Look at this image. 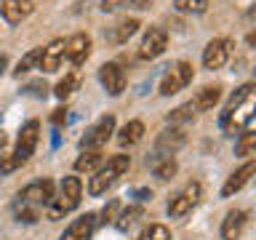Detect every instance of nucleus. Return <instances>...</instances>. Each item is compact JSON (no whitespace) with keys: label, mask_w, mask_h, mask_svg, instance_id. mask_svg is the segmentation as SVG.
Listing matches in <instances>:
<instances>
[{"label":"nucleus","mask_w":256,"mask_h":240,"mask_svg":"<svg viewBox=\"0 0 256 240\" xmlns=\"http://www.w3.org/2000/svg\"><path fill=\"white\" fill-rule=\"evenodd\" d=\"M254 112H256V86L246 83L232 94V99L227 102V107H224L222 118H219L222 131L227 136L243 134L246 128H251V123H254Z\"/></svg>","instance_id":"f257e3e1"},{"label":"nucleus","mask_w":256,"mask_h":240,"mask_svg":"<svg viewBox=\"0 0 256 240\" xmlns=\"http://www.w3.org/2000/svg\"><path fill=\"white\" fill-rule=\"evenodd\" d=\"M128 166H131V158L128 155H112L107 163H104L102 168H96V174L91 176V182H88V195L99 198L110 187H115V182L128 171Z\"/></svg>","instance_id":"f03ea898"},{"label":"nucleus","mask_w":256,"mask_h":240,"mask_svg":"<svg viewBox=\"0 0 256 240\" xmlns=\"http://www.w3.org/2000/svg\"><path fill=\"white\" fill-rule=\"evenodd\" d=\"M80 198H83V184H80L78 176H64L62 179V187H59V195L51 198V203H48V219L56 222L62 219L64 214L75 211L80 206Z\"/></svg>","instance_id":"7ed1b4c3"},{"label":"nucleus","mask_w":256,"mask_h":240,"mask_svg":"<svg viewBox=\"0 0 256 240\" xmlns=\"http://www.w3.org/2000/svg\"><path fill=\"white\" fill-rule=\"evenodd\" d=\"M192 75H195V70H192L190 62H174L171 67L166 70L163 80H160V94L163 96L179 94L182 88H187L192 83Z\"/></svg>","instance_id":"20e7f679"},{"label":"nucleus","mask_w":256,"mask_h":240,"mask_svg":"<svg viewBox=\"0 0 256 240\" xmlns=\"http://www.w3.org/2000/svg\"><path fill=\"white\" fill-rule=\"evenodd\" d=\"M38 139H40V123H38V120H27V123L22 126L19 139H16V147L11 152V158L16 160V166H24L32 155H35Z\"/></svg>","instance_id":"39448f33"},{"label":"nucleus","mask_w":256,"mask_h":240,"mask_svg":"<svg viewBox=\"0 0 256 240\" xmlns=\"http://www.w3.org/2000/svg\"><path fill=\"white\" fill-rule=\"evenodd\" d=\"M200 198H203V187H200L198 182H190L182 192H176V195L168 200V216H171V219L187 216L192 208L200 203Z\"/></svg>","instance_id":"423d86ee"},{"label":"nucleus","mask_w":256,"mask_h":240,"mask_svg":"<svg viewBox=\"0 0 256 240\" xmlns=\"http://www.w3.org/2000/svg\"><path fill=\"white\" fill-rule=\"evenodd\" d=\"M115 134V115H104L88 128L80 139V150H102L110 142V136Z\"/></svg>","instance_id":"0eeeda50"},{"label":"nucleus","mask_w":256,"mask_h":240,"mask_svg":"<svg viewBox=\"0 0 256 240\" xmlns=\"http://www.w3.org/2000/svg\"><path fill=\"white\" fill-rule=\"evenodd\" d=\"M51 198H54V182L40 179V182L27 184V187L19 192V206H30V208H38L40 211V206H48Z\"/></svg>","instance_id":"6e6552de"},{"label":"nucleus","mask_w":256,"mask_h":240,"mask_svg":"<svg viewBox=\"0 0 256 240\" xmlns=\"http://www.w3.org/2000/svg\"><path fill=\"white\" fill-rule=\"evenodd\" d=\"M232 54V40L230 38H214L203 48V64L206 70H222Z\"/></svg>","instance_id":"1a4fd4ad"},{"label":"nucleus","mask_w":256,"mask_h":240,"mask_svg":"<svg viewBox=\"0 0 256 240\" xmlns=\"http://www.w3.org/2000/svg\"><path fill=\"white\" fill-rule=\"evenodd\" d=\"M166 46H168L166 30L150 27V30H147V35H144V40H142V46H139V59H144V62L158 59V56L166 51Z\"/></svg>","instance_id":"9d476101"},{"label":"nucleus","mask_w":256,"mask_h":240,"mask_svg":"<svg viewBox=\"0 0 256 240\" xmlns=\"http://www.w3.org/2000/svg\"><path fill=\"white\" fill-rule=\"evenodd\" d=\"M99 80H102V86L107 88L110 96H120L126 91V72L120 70L118 62L102 64V67H99Z\"/></svg>","instance_id":"9b49d317"},{"label":"nucleus","mask_w":256,"mask_h":240,"mask_svg":"<svg viewBox=\"0 0 256 240\" xmlns=\"http://www.w3.org/2000/svg\"><path fill=\"white\" fill-rule=\"evenodd\" d=\"M182 144H184V134L179 128H166L155 142V158H152V163H155V160H163V158H171Z\"/></svg>","instance_id":"f8f14e48"},{"label":"nucleus","mask_w":256,"mask_h":240,"mask_svg":"<svg viewBox=\"0 0 256 240\" xmlns=\"http://www.w3.org/2000/svg\"><path fill=\"white\" fill-rule=\"evenodd\" d=\"M35 3L32 0H0V16L8 24H22L27 16H32Z\"/></svg>","instance_id":"ddd939ff"},{"label":"nucleus","mask_w":256,"mask_h":240,"mask_svg":"<svg viewBox=\"0 0 256 240\" xmlns=\"http://www.w3.org/2000/svg\"><path fill=\"white\" fill-rule=\"evenodd\" d=\"M88 54H91V38L86 35V32H78V35H72L70 40H64V56L75 64V67H80Z\"/></svg>","instance_id":"4468645a"},{"label":"nucleus","mask_w":256,"mask_h":240,"mask_svg":"<svg viewBox=\"0 0 256 240\" xmlns=\"http://www.w3.org/2000/svg\"><path fill=\"white\" fill-rule=\"evenodd\" d=\"M254 174H256V163H254V160H246V163L240 166V168L230 176L227 182H224V187H222V198H232L235 192H240L248 182H251V176H254Z\"/></svg>","instance_id":"2eb2a0df"},{"label":"nucleus","mask_w":256,"mask_h":240,"mask_svg":"<svg viewBox=\"0 0 256 240\" xmlns=\"http://www.w3.org/2000/svg\"><path fill=\"white\" fill-rule=\"evenodd\" d=\"M62 62H64V40L62 38H56L51 40L43 51H40V62H38V70H43V72H56L62 67Z\"/></svg>","instance_id":"dca6fc26"},{"label":"nucleus","mask_w":256,"mask_h":240,"mask_svg":"<svg viewBox=\"0 0 256 240\" xmlns=\"http://www.w3.org/2000/svg\"><path fill=\"white\" fill-rule=\"evenodd\" d=\"M94 227H96V216L94 214H83V216H78V219L62 232L59 240H91Z\"/></svg>","instance_id":"f3484780"},{"label":"nucleus","mask_w":256,"mask_h":240,"mask_svg":"<svg viewBox=\"0 0 256 240\" xmlns=\"http://www.w3.org/2000/svg\"><path fill=\"white\" fill-rule=\"evenodd\" d=\"M246 222H248L246 211H240V208L230 211L227 216H224V222H222V238L224 240H238L240 235H243V230H246Z\"/></svg>","instance_id":"a211bd4d"},{"label":"nucleus","mask_w":256,"mask_h":240,"mask_svg":"<svg viewBox=\"0 0 256 240\" xmlns=\"http://www.w3.org/2000/svg\"><path fill=\"white\" fill-rule=\"evenodd\" d=\"M136 30H139V19H123L107 32V40L115 46H123V43H128V38H131Z\"/></svg>","instance_id":"6ab92c4d"},{"label":"nucleus","mask_w":256,"mask_h":240,"mask_svg":"<svg viewBox=\"0 0 256 240\" xmlns=\"http://www.w3.org/2000/svg\"><path fill=\"white\" fill-rule=\"evenodd\" d=\"M219 99H222V88L219 86H206L190 104L195 107V112H208V110H214V104Z\"/></svg>","instance_id":"aec40b11"},{"label":"nucleus","mask_w":256,"mask_h":240,"mask_svg":"<svg viewBox=\"0 0 256 240\" xmlns=\"http://www.w3.org/2000/svg\"><path fill=\"white\" fill-rule=\"evenodd\" d=\"M142 136H144V123L142 120H128V123L120 128L118 142H120V147H134V144L142 142Z\"/></svg>","instance_id":"412c9836"},{"label":"nucleus","mask_w":256,"mask_h":240,"mask_svg":"<svg viewBox=\"0 0 256 240\" xmlns=\"http://www.w3.org/2000/svg\"><path fill=\"white\" fill-rule=\"evenodd\" d=\"M102 150H83V155L75 160V171H96L102 166Z\"/></svg>","instance_id":"4be33fe9"},{"label":"nucleus","mask_w":256,"mask_h":240,"mask_svg":"<svg viewBox=\"0 0 256 240\" xmlns=\"http://www.w3.org/2000/svg\"><path fill=\"white\" fill-rule=\"evenodd\" d=\"M240 139H238V144H235V155H240V158H251V155H256V134L251 131V128H246L243 134H238Z\"/></svg>","instance_id":"5701e85b"},{"label":"nucleus","mask_w":256,"mask_h":240,"mask_svg":"<svg viewBox=\"0 0 256 240\" xmlns=\"http://www.w3.org/2000/svg\"><path fill=\"white\" fill-rule=\"evenodd\" d=\"M142 216H144L142 208H139V206H131V208H126V211H123V214H120L118 219H115V227H118L120 232H126V230H131L134 224L142 219Z\"/></svg>","instance_id":"b1692460"},{"label":"nucleus","mask_w":256,"mask_h":240,"mask_svg":"<svg viewBox=\"0 0 256 240\" xmlns=\"http://www.w3.org/2000/svg\"><path fill=\"white\" fill-rule=\"evenodd\" d=\"M40 51H43V48H32V51H27L19 59V64H16V70H14V75L16 78H22L24 72H30V70H35L38 67V62H40Z\"/></svg>","instance_id":"393cba45"},{"label":"nucleus","mask_w":256,"mask_h":240,"mask_svg":"<svg viewBox=\"0 0 256 240\" xmlns=\"http://www.w3.org/2000/svg\"><path fill=\"white\" fill-rule=\"evenodd\" d=\"M152 171H155V176H158L160 182H168V179L176 174V160H174V158L155 160V163H152Z\"/></svg>","instance_id":"a878e982"},{"label":"nucleus","mask_w":256,"mask_h":240,"mask_svg":"<svg viewBox=\"0 0 256 240\" xmlns=\"http://www.w3.org/2000/svg\"><path fill=\"white\" fill-rule=\"evenodd\" d=\"M78 83H80V78H78V72H70L67 78H62L59 83H56V88H54V94L59 96V99H67V96L78 88Z\"/></svg>","instance_id":"bb28decb"},{"label":"nucleus","mask_w":256,"mask_h":240,"mask_svg":"<svg viewBox=\"0 0 256 240\" xmlns=\"http://www.w3.org/2000/svg\"><path fill=\"white\" fill-rule=\"evenodd\" d=\"M174 8L179 14H203L208 8V0H174Z\"/></svg>","instance_id":"cd10ccee"},{"label":"nucleus","mask_w":256,"mask_h":240,"mask_svg":"<svg viewBox=\"0 0 256 240\" xmlns=\"http://www.w3.org/2000/svg\"><path fill=\"white\" fill-rule=\"evenodd\" d=\"M136 240H171V232H168L166 224H150Z\"/></svg>","instance_id":"c85d7f7f"},{"label":"nucleus","mask_w":256,"mask_h":240,"mask_svg":"<svg viewBox=\"0 0 256 240\" xmlns=\"http://www.w3.org/2000/svg\"><path fill=\"white\" fill-rule=\"evenodd\" d=\"M195 115V107L192 104H182V107H176L171 115H168V123H182V120H190Z\"/></svg>","instance_id":"c756f323"},{"label":"nucleus","mask_w":256,"mask_h":240,"mask_svg":"<svg viewBox=\"0 0 256 240\" xmlns=\"http://www.w3.org/2000/svg\"><path fill=\"white\" fill-rule=\"evenodd\" d=\"M24 91H27V94H32V96H38V99H46V94H48V86H46V83H40V80H38V83H30L27 88H24Z\"/></svg>","instance_id":"7c9ffc66"},{"label":"nucleus","mask_w":256,"mask_h":240,"mask_svg":"<svg viewBox=\"0 0 256 240\" xmlns=\"http://www.w3.org/2000/svg\"><path fill=\"white\" fill-rule=\"evenodd\" d=\"M104 11H118V8H128V0H102Z\"/></svg>","instance_id":"2f4dec72"},{"label":"nucleus","mask_w":256,"mask_h":240,"mask_svg":"<svg viewBox=\"0 0 256 240\" xmlns=\"http://www.w3.org/2000/svg\"><path fill=\"white\" fill-rule=\"evenodd\" d=\"M118 206H120L118 200H112V203H110V206H107V208H104V211H102V216H104L102 222H104V224H107V222H112V216H115V211H118Z\"/></svg>","instance_id":"473e14b6"},{"label":"nucleus","mask_w":256,"mask_h":240,"mask_svg":"<svg viewBox=\"0 0 256 240\" xmlns=\"http://www.w3.org/2000/svg\"><path fill=\"white\" fill-rule=\"evenodd\" d=\"M51 120H54V126H62V123H67V110H56Z\"/></svg>","instance_id":"72a5a7b5"},{"label":"nucleus","mask_w":256,"mask_h":240,"mask_svg":"<svg viewBox=\"0 0 256 240\" xmlns=\"http://www.w3.org/2000/svg\"><path fill=\"white\" fill-rule=\"evenodd\" d=\"M136 195H139V200H150L152 192H150V190H136Z\"/></svg>","instance_id":"f704fd0d"},{"label":"nucleus","mask_w":256,"mask_h":240,"mask_svg":"<svg viewBox=\"0 0 256 240\" xmlns=\"http://www.w3.org/2000/svg\"><path fill=\"white\" fill-rule=\"evenodd\" d=\"M6 64H8V59H6V54H0V75L6 72Z\"/></svg>","instance_id":"c9c22d12"},{"label":"nucleus","mask_w":256,"mask_h":240,"mask_svg":"<svg viewBox=\"0 0 256 240\" xmlns=\"http://www.w3.org/2000/svg\"><path fill=\"white\" fill-rule=\"evenodd\" d=\"M3 144H6V134L0 131V150H3Z\"/></svg>","instance_id":"e433bc0d"}]
</instances>
